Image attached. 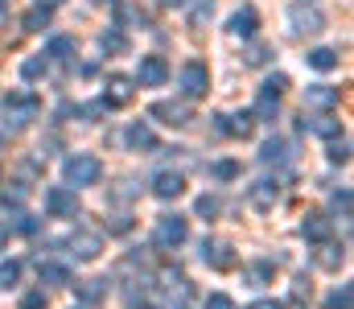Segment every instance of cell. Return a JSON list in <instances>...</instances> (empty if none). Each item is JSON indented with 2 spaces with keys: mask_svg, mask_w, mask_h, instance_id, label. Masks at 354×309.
<instances>
[{
  "mask_svg": "<svg viewBox=\"0 0 354 309\" xmlns=\"http://www.w3.org/2000/svg\"><path fill=\"white\" fill-rule=\"evenodd\" d=\"M103 252V239L95 235V231H79V235H71V256L75 260H95Z\"/></svg>",
  "mask_w": 354,
  "mask_h": 309,
  "instance_id": "10",
  "label": "cell"
},
{
  "mask_svg": "<svg viewBox=\"0 0 354 309\" xmlns=\"http://www.w3.org/2000/svg\"><path fill=\"white\" fill-rule=\"evenodd\" d=\"M330 309H351V285H342L338 293H330V301H326Z\"/></svg>",
  "mask_w": 354,
  "mask_h": 309,
  "instance_id": "33",
  "label": "cell"
},
{
  "mask_svg": "<svg viewBox=\"0 0 354 309\" xmlns=\"http://www.w3.org/2000/svg\"><path fill=\"white\" fill-rule=\"evenodd\" d=\"M260 161H268V165L272 161H288V144L284 140H268L264 149H260Z\"/></svg>",
  "mask_w": 354,
  "mask_h": 309,
  "instance_id": "28",
  "label": "cell"
},
{
  "mask_svg": "<svg viewBox=\"0 0 354 309\" xmlns=\"http://www.w3.org/2000/svg\"><path fill=\"white\" fill-rule=\"evenodd\" d=\"M214 128L243 140V136H252V115H248V111H239V115H214Z\"/></svg>",
  "mask_w": 354,
  "mask_h": 309,
  "instance_id": "12",
  "label": "cell"
},
{
  "mask_svg": "<svg viewBox=\"0 0 354 309\" xmlns=\"http://www.w3.org/2000/svg\"><path fill=\"white\" fill-rule=\"evenodd\" d=\"M46 210H50L54 218H75V214H79V194H75L71 186H50V190H46Z\"/></svg>",
  "mask_w": 354,
  "mask_h": 309,
  "instance_id": "7",
  "label": "cell"
},
{
  "mask_svg": "<svg viewBox=\"0 0 354 309\" xmlns=\"http://www.w3.org/2000/svg\"><path fill=\"white\" fill-rule=\"evenodd\" d=\"M103 50H111V54H124L128 50V37H124V29H103Z\"/></svg>",
  "mask_w": 354,
  "mask_h": 309,
  "instance_id": "27",
  "label": "cell"
},
{
  "mask_svg": "<svg viewBox=\"0 0 354 309\" xmlns=\"http://www.w3.org/2000/svg\"><path fill=\"white\" fill-rule=\"evenodd\" d=\"M50 12H54L50 4H33V8L25 12V29H29V33H37V29H46V25H50Z\"/></svg>",
  "mask_w": 354,
  "mask_h": 309,
  "instance_id": "21",
  "label": "cell"
},
{
  "mask_svg": "<svg viewBox=\"0 0 354 309\" xmlns=\"http://www.w3.org/2000/svg\"><path fill=\"white\" fill-rule=\"evenodd\" d=\"M185 239H189V223H185L181 214H165V218L157 223V231H153V243L165 247V252H169V247H181Z\"/></svg>",
  "mask_w": 354,
  "mask_h": 309,
  "instance_id": "3",
  "label": "cell"
},
{
  "mask_svg": "<svg viewBox=\"0 0 354 309\" xmlns=\"http://www.w3.org/2000/svg\"><path fill=\"white\" fill-rule=\"evenodd\" d=\"M95 4H115V0H95Z\"/></svg>",
  "mask_w": 354,
  "mask_h": 309,
  "instance_id": "44",
  "label": "cell"
},
{
  "mask_svg": "<svg viewBox=\"0 0 354 309\" xmlns=\"http://www.w3.org/2000/svg\"><path fill=\"white\" fill-rule=\"evenodd\" d=\"M276 111H280V95H276V91H260L256 115H260V120H276Z\"/></svg>",
  "mask_w": 354,
  "mask_h": 309,
  "instance_id": "23",
  "label": "cell"
},
{
  "mask_svg": "<svg viewBox=\"0 0 354 309\" xmlns=\"http://www.w3.org/2000/svg\"><path fill=\"white\" fill-rule=\"evenodd\" d=\"M305 128H313L317 136H338V120H330V115H317V120L305 124Z\"/></svg>",
  "mask_w": 354,
  "mask_h": 309,
  "instance_id": "29",
  "label": "cell"
},
{
  "mask_svg": "<svg viewBox=\"0 0 354 309\" xmlns=\"http://www.w3.org/2000/svg\"><path fill=\"white\" fill-rule=\"evenodd\" d=\"M248 62H252V66H264V62H268V50H264V46H252V50H248Z\"/></svg>",
  "mask_w": 354,
  "mask_h": 309,
  "instance_id": "39",
  "label": "cell"
},
{
  "mask_svg": "<svg viewBox=\"0 0 354 309\" xmlns=\"http://www.w3.org/2000/svg\"><path fill=\"white\" fill-rule=\"evenodd\" d=\"M4 8H8V0H0V12H4Z\"/></svg>",
  "mask_w": 354,
  "mask_h": 309,
  "instance_id": "45",
  "label": "cell"
},
{
  "mask_svg": "<svg viewBox=\"0 0 354 309\" xmlns=\"http://www.w3.org/2000/svg\"><path fill=\"white\" fill-rule=\"evenodd\" d=\"M210 174H214L218 182H231V178H239V165H235V161H214Z\"/></svg>",
  "mask_w": 354,
  "mask_h": 309,
  "instance_id": "30",
  "label": "cell"
},
{
  "mask_svg": "<svg viewBox=\"0 0 354 309\" xmlns=\"http://www.w3.org/2000/svg\"><path fill=\"white\" fill-rule=\"evenodd\" d=\"M248 309H284L280 301H256V306H248Z\"/></svg>",
  "mask_w": 354,
  "mask_h": 309,
  "instance_id": "41",
  "label": "cell"
},
{
  "mask_svg": "<svg viewBox=\"0 0 354 309\" xmlns=\"http://www.w3.org/2000/svg\"><path fill=\"white\" fill-rule=\"evenodd\" d=\"M334 214H342V218H351V190H338V194H334Z\"/></svg>",
  "mask_w": 354,
  "mask_h": 309,
  "instance_id": "32",
  "label": "cell"
},
{
  "mask_svg": "<svg viewBox=\"0 0 354 309\" xmlns=\"http://www.w3.org/2000/svg\"><path fill=\"white\" fill-rule=\"evenodd\" d=\"M177 83H181V95H185V100H202L206 87H210V75H206L202 62H185L181 75H177Z\"/></svg>",
  "mask_w": 354,
  "mask_h": 309,
  "instance_id": "6",
  "label": "cell"
},
{
  "mask_svg": "<svg viewBox=\"0 0 354 309\" xmlns=\"http://www.w3.org/2000/svg\"><path fill=\"white\" fill-rule=\"evenodd\" d=\"M46 71H50V58H46V54H33V58L21 62V75H25V79H41Z\"/></svg>",
  "mask_w": 354,
  "mask_h": 309,
  "instance_id": "24",
  "label": "cell"
},
{
  "mask_svg": "<svg viewBox=\"0 0 354 309\" xmlns=\"http://www.w3.org/2000/svg\"><path fill=\"white\" fill-rule=\"evenodd\" d=\"M305 103L309 107H330V103H338V87H309Z\"/></svg>",
  "mask_w": 354,
  "mask_h": 309,
  "instance_id": "22",
  "label": "cell"
},
{
  "mask_svg": "<svg viewBox=\"0 0 354 309\" xmlns=\"http://www.w3.org/2000/svg\"><path fill=\"white\" fill-rule=\"evenodd\" d=\"M305 62H309L317 75H330V71H338V50L317 46V50H309V54H305Z\"/></svg>",
  "mask_w": 354,
  "mask_h": 309,
  "instance_id": "16",
  "label": "cell"
},
{
  "mask_svg": "<svg viewBox=\"0 0 354 309\" xmlns=\"http://www.w3.org/2000/svg\"><path fill=\"white\" fill-rule=\"evenodd\" d=\"M198 256H202V264H210V268H218V272H227V268L239 264V256H235V247H231L227 239H202Z\"/></svg>",
  "mask_w": 354,
  "mask_h": 309,
  "instance_id": "4",
  "label": "cell"
},
{
  "mask_svg": "<svg viewBox=\"0 0 354 309\" xmlns=\"http://www.w3.org/2000/svg\"><path fill=\"white\" fill-rule=\"evenodd\" d=\"M161 4H165V8H181V4H185V0H161Z\"/></svg>",
  "mask_w": 354,
  "mask_h": 309,
  "instance_id": "43",
  "label": "cell"
},
{
  "mask_svg": "<svg viewBox=\"0 0 354 309\" xmlns=\"http://www.w3.org/2000/svg\"><path fill=\"white\" fill-rule=\"evenodd\" d=\"M124 140H128V149H136V153H140V149H145V153H153V149H157V136H153V128H149V124H132Z\"/></svg>",
  "mask_w": 354,
  "mask_h": 309,
  "instance_id": "17",
  "label": "cell"
},
{
  "mask_svg": "<svg viewBox=\"0 0 354 309\" xmlns=\"http://www.w3.org/2000/svg\"><path fill=\"white\" fill-rule=\"evenodd\" d=\"M330 218L326 214H305V223H301V235L305 239H313V243H322V239H330Z\"/></svg>",
  "mask_w": 354,
  "mask_h": 309,
  "instance_id": "18",
  "label": "cell"
},
{
  "mask_svg": "<svg viewBox=\"0 0 354 309\" xmlns=\"http://www.w3.org/2000/svg\"><path fill=\"white\" fill-rule=\"evenodd\" d=\"M62 174H66L71 190H79V186H95V182H99L103 165H99V157H95V153H75V157H66Z\"/></svg>",
  "mask_w": 354,
  "mask_h": 309,
  "instance_id": "1",
  "label": "cell"
},
{
  "mask_svg": "<svg viewBox=\"0 0 354 309\" xmlns=\"http://www.w3.org/2000/svg\"><path fill=\"white\" fill-rule=\"evenodd\" d=\"M206 309H235V301H231L227 293H210V297H206Z\"/></svg>",
  "mask_w": 354,
  "mask_h": 309,
  "instance_id": "38",
  "label": "cell"
},
{
  "mask_svg": "<svg viewBox=\"0 0 354 309\" xmlns=\"http://www.w3.org/2000/svg\"><path fill=\"white\" fill-rule=\"evenodd\" d=\"M276 198H280V182H276V178L256 182V186H252V194H248V203L256 206V210H272V206H276Z\"/></svg>",
  "mask_w": 354,
  "mask_h": 309,
  "instance_id": "11",
  "label": "cell"
},
{
  "mask_svg": "<svg viewBox=\"0 0 354 309\" xmlns=\"http://www.w3.org/2000/svg\"><path fill=\"white\" fill-rule=\"evenodd\" d=\"M46 54H50V58H62V62H71V58H75V37H66V33H58V37H50V46H46Z\"/></svg>",
  "mask_w": 354,
  "mask_h": 309,
  "instance_id": "19",
  "label": "cell"
},
{
  "mask_svg": "<svg viewBox=\"0 0 354 309\" xmlns=\"http://www.w3.org/2000/svg\"><path fill=\"white\" fill-rule=\"evenodd\" d=\"M37 111H41V100L33 91H8L4 95V124H12V128H25Z\"/></svg>",
  "mask_w": 354,
  "mask_h": 309,
  "instance_id": "2",
  "label": "cell"
},
{
  "mask_svg": "<svg viewBox=\"0 0 354 309\" xmlns=\"http://www.w3.org/2000/svg\"><path fill=\"white\" fill-rule=\"evenodd\" d=\"M288 17H292V29H297V33H317V29L326 25L317 8H301V4H297V8H292Z\"/></svg>",
  "mask_w": 354,
  "mask_h": 309,
  "instance_id": "15",
  "label": "cell"
},
{
  "mask_svg": "<svg viewBox=\"0 0 354 309\" xmlns=\"http://www.w3.org/2000/svg\"><path fill=\"white\" fill-rule=\"evenodd\" d=\"M136 83L140 87H165L169 83V62L161 54H145L140 66H136Z\"/></svg>",
  "mask_w": 354,
  "mask_h": 309,
  "instance_id": "5",
  "label": "cell"
},
{
  "mask_svg": "<svg viewBox=\"0 0 354 309\" xmlns=\"http://www.w3.org/2000/svg\"><path fill=\"white\" fill-rule=\"evenodd\" d=\"M264 91H276V95H284V91H288V79H284V75H268V79H264Z\"/></svg>",
  "mask_w": 354,
  "mask_h": 309,
  "instance_id": "37",
  "label": "cell"
},
{
  "mask_svg": "<svg viewBox=\"0 0 354 309\" xmlns=\"http://www.w3.org/2000/svg\"><path fill=\"white\" fill-rule=\"evenodd\" d=\"M330 161H334V165H346V161H351V144H346V140H334V144H330Z\"/></svg>",
  "mask_w": 354,
  "mask_h": 309,
  "instance_id": "31",
  "label": "cell"
},
{
  "mask_svg": "<svg viewBox=\"0 0 354 309\" xmlns=\"http://www.w3.org/2000/svg\"><path fill=\"white\" fill-rule=\"evenodd\" d=\"M153 115L169 128H185L189 124V107L185 103H153Z\"/></svg>",
  "mask_w": 354,
  "mask_h": 309,
  "instance_id": "13",
  "label": "cell"
},
{
  "mask_svg": "<svg viewBox=\"0 0 354 309\" xmlns=\"http://www.w3.org/2000/svg\"><path fill=\"white\" fill-rule=\"evenodd\" d=\"M4 247H8V227L0 223V252H4Z\"/></svg>",
  "mask_w": 354,
  "mask_h": 309,
  "instance_id": "42",
  "label": "cell"
},
{
  "mask_svg": "<svg viewBox=\"0 0 354 309\" xmlns=\"http://www.w3.org/2000/svg\"><path fill=\"white\" fill-rule=\"evenodd\" d=\"M103 87H107V91H103V103H107V107H128V103H132V95H136L132 79H124V75H111Z\"/></svg>",
  "mask_w": 354,
  "mask_h": 309,
  "instance_id": "8",
  "label": "cell"
},
{
  "mask_svg": "<svg viewBox=\"0 0 354 309\" xmlns=\"http://www.w3.org/2000/svg\"><path fill=\"white\" fill-rule=\"evenodd\" d=\"M21 309H46V293H41V289L25 293V297H21Z\"/></svg>",
  "mask_w": 354,
  "mask_h": 309,
  "instance_id": "36",
  "label": "cell"
},
{
  "mask_svg": "<svg viewBox=\"0 0 354 309\" xmlns=\"http://www.w3.org/2000/svg\"><path fill=\"white\" fill-rule=\"evenodd\" d=\"M79 297H83L87 306L103 301V297H107V281H83V285H79Z\"/></svg>",
  "mask_w": 354,
  "mask_h": 309,
  "instance_id": "26",
  "label": "cell"
},
{
  "mask_svg": "<svg viewBox=\"0 0 354 309\" xmlns=\"http://www.w3.org/2000/svg\"><path fill=\"white\" fill-rule=\"evenodd\" d=\"M153 194L169 203V198H177V194H185V178H181V174H169V169L157 174V178H153Z\"/></svg>",
  "mask_w": 354,
  "mask_h": 309,
  "instance_id": "14",
  "label": "cell"
},
{
  "mask_svg": "<svg viewBox=\"0 0 354 309\" xmlns=\"http://www.w3.org/2000/svg\"><path fill=\"white\" fill-rule=\"evenodd\" d=\"M37 277H41V285H71V272L62 268V264H37Z\"/></svg>",
  "mask_w": 354,
  "mask_h": 309,
  "instance_id": "20",
  "label": "cell"
},
{
  "mask_svg": "<svg viewBox=\"0 0 354 309\" xmlns=\"http://www.w3.org/2000/svg\"><path fill=\"white\" fill-rule=\"evenodd\" d=\"M132 309H153V306H132Z\"/></svg>",
  "mask_w": 354,
  "mask_h": 309,
  "instance_id": "46",
  "label": "cell"
},
{
  "mask_svg": "<svg viewBox=\"0 0 354 309\" xmlns=\"http://www.w3.org/2000/svg\"><path fill=\"white\" fill-rule=\"evenodd\" d=\"M17 231H25V235H33V231H37V218H29V214H21V223H17Z\"/></svg>",
  "mask_w": 354,
  "mask_h": 309,
  "instance_id": "40",
  "label": "cell"
},
{
  "mask_svg": "<svg viewBox=\"0 0 354 309\" xmlns=\"http://www.w3.org/2000/svg\"><path fill=\"white\" fill-rule=\"evenodd\" d=\"M218 198H214V194H202V198H198V214H206V218H210V214H218Z\"/></svg>",
  "mask_w": 354,
  "mask_h": 309,
  "instance_id": "35",
  "label": "cell"
},
{
  "mask_svg": "<svg viewBox=\"0 0 354 309\" xmlns=\"http://www.w3.org/2000/svg\"><path fill=\"white\" fill-rule=\"evenodd\" d=\"M17 277H21V264H12V260H8V264H0V285H4V289H8V285H17Z\"/></svg>",
  "mask_w": 354,
  "mask_h": 309,
  "instance_id": "34",
  "label": "cell"
},
{
  "mask_svg": "<svg viewBox=\"0 0 354 309\" xmlns=\"http://www.w3.org/2000/svg\"><path fill=\"white\" fill-rule=\"evenodd\" d=\"M227 29H231L235 37H252V33L260 29V12H256L252 4H243V8H235V12H231V21H227Z\"/></svg>",
  "mask_w": 354,
  "mask_h": 309,
  "instance_id": "9",
  "label": "cell"
},
{
  "mask_svg": "<svg viewBox=\"0 0 354 309\" xmlns=\"http://www.w3.org/2000/svg\"><path fill=\"white\" fill-rule=\"evenodd\" d=\"M342 260H346V252H342V247H334V243H326V239H322V252H317V264H322V268H338V264H342Z\"/></svg>",
  "mask_w": 354,
  "mask_h": 309,
  "instance_id": "25",
  "label": "cell"
}]
</instances>
